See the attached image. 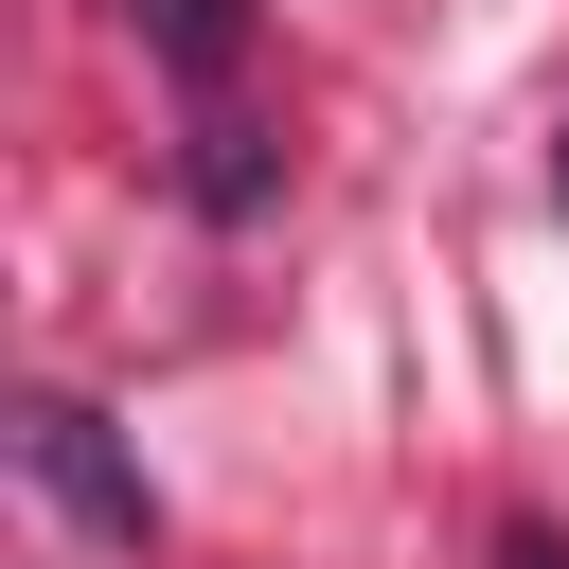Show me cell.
Segmentation results:
<instances>
[{"instance_id": "4", "label": "cell", "mask_w": 569, "mask_h": 569, "mask_svg": "<svg viewBox=\"0 0 569 569\" xmlns=\"http://www.w3.org/2000/svg\"><path fill=\"white\" fill-rule=\"evenodd\" d=\"M551 196H569V142H551Z\"/></svg>"}, {"instance_id": "1", "label": "cell", "mask_w": 569, "mask_h": 569, "mask_svg": "<svg viewBox=\"0 0 569 569\" xmlns=\"http://www.w3.org/2000/svg\"><path fill=\"white\" fill-rule=\"evenodd\" d=\"M18 462H36V498H53V516H89V533H124V551L160 533V498H142V462L107 445V409H71V391H36V409H18Z\"/></svg>"}, {"instance_id": "3", "label": "cell", "mask_w": 569, "mask_h": 569, "mask_svg": "<svg viewBox=\"0 0 569 569\" xmlns=\"http://www.w3.org/2000/svg\"><path fill=\"white\" fill-rule=\"evenodd\" d=\"M498 569H551V533H516V551H498Z\"/></svg>"}, {"instance_id": "2", "label": "cell", "mask_w": 569, "mask_h": 569, "mask_svg": "<svg viewBox=\"0 0 569 569\" xmlns=\"http://www.w3.org/2000/svg\"><path fill=\"white\" fill-rule=\"evenodd\" d=\"M142 36H160L178 71H231V0H142Z\"/></svg>"}]
</instances>
